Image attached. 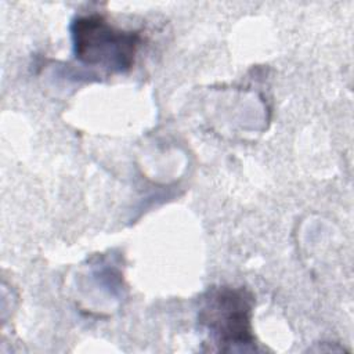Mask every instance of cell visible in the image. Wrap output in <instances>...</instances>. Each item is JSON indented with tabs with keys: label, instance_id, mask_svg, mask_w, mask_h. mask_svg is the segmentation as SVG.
Here are the masks:
<instances>
[{
	"label": "cell",
	"instance_id": "obj_1",
	"mask_svg": "<svg viewBox=\"0 0 354 354\" xmlns=\"http://www.w3.org/2000/svg\"><path fill=\"white\" fill-rule=\"evenodd\" d=\"M71 32L75 58L111 73L131 69L142 40L140 32L116 28L100 14L76 17Z\"/></svg>",
	"mask_w": 354,
	"mask_h": 354
},
{
	"label": "cell",
	"instance_id": "obj_2",
	"mask_svg": "<svg viewBox=\"0 0 354 354\" xmlns=\"http://www.w3.org/2000/svg\"><path fill=\"white\" fill-rule=\"evenodd\" d=\"M253 304V295L246 288H212L202 297L198 321L221 351L254 350Z\"/></svg>",
	"mask_w": 354,
	"mask_h": 354
}]
</instances>
